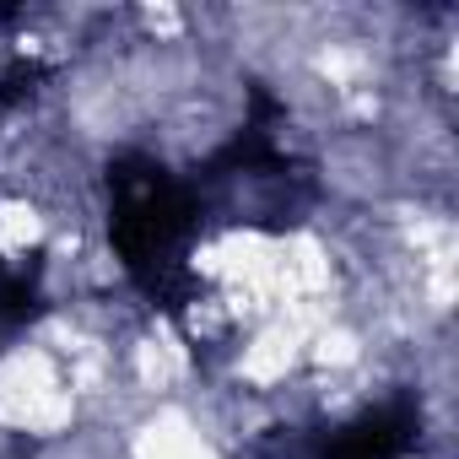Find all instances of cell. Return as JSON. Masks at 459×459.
Listing matches in <instances>:
<instances>
[{
    "label": "cell",
    "mask_w": 459,
    "mask_h": 459,
    "mask_svg": "<svg viewBox=\"0 0 459 459\" xmlns=\"http://www.w3.org/2000/svg\"><path fill=\"white\" fill-rule=\"evenodd\" d=\"M108 195V244L125 265V276L157 298L173 303L189 287V249L200 233V200L195 189L146 152H119L103 173Z\"/></svg>",
    "instance_id": "6da1fadb"
},
{
    "label": "cell",
    "mask_w": 459,
    "mask_h": 459,
    "mask_svg": "<svg viewBox=\"0 0 459 459\" xmlns=\"http://www.w3.org/2000/svg\"><path fill=\"white\" fill-rule=\"evenodd\" d=\"M416 432H421V416L411 405H378L346 421L341 432H330L319 459H411Z\"/></svg>",
    "instance_id": "7a4b0ae2"
}]
</instances>
